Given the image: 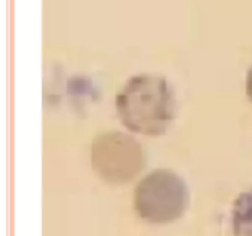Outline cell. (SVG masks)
I'll use <instances>...</instances> for the list:
<instances>
[{
	"instance_id": "obj_3",
	"label": "cell",
	"mask_w": 252,
	"mask_h": 236,
	"mask_svg": "<svg viewBox=\"0 0 252 236\" xmlns=\"http://www.w3.org/2000/svg\"><path fill=\"white\" fill-rule=\"evenodd\" d=\"M91 165L95 174L110 184L130 182L145 166L139 142L122 132H106L94 139Z\"/></svg>"
},
{
	"instance_id": "obj_1",
	"label": "cell",
	"mask_w": 252,
	"mask_h": 236,
	"mask_svg": "<svg viewBox=\"0 0 252 236\" xmlns=\"http://www.w3.org/2000/svg\"><path fill=\"white\" fill-rule=\"evenodd\" d=\"M115 108L128 130L145 137H161L176 116V96L164 76L138 74L116 95Z\"/></svg>"
},
{
	"instance_id": "obj_2",
	"label": "cell",
	"mask_w": 252,
	"mask_h": 236,
	"mask_svg": "<svg viewBox=\"0 0 252 236\" xmlns=\"http://www.w3.org/2000/svg\"><path fill=\"white\" fill-rule=\"evenodd\" d=\"M133 202L135 213L142 220L160 225L174 223L189 208V186L172 170L158 169L138 182Z\"/></svg>"
},
{
	"instance_id": "obj_5",
	"label": "cell",
	"mask_w": 252,
	"mask_h": 236,
	"mask_svg": "<svg viewBox=\"0 0 252 236\" xmlns=\"http://www.w3.org/2000/svg\"><path fill=\"white\" fill-rule=\"evenodd\" d=\"M246 93L252 102V66L249 69L248 75H246Z\"/></svg>"
},
{
	"instance_id": "obj_4",
	"label": "cell",
	"mask_w": 252,
	"mask_h": 236,
	"mask_svg": "<svg viewBox=\"0 0 252 236\" xmlns=\"http://www.w3.org/2000/svg\"><path fill=\"white\" fill-rule=\"evenodd\" d=\"M233 236H252V187L239 194L231 208Z\"/></svg>"
}]
</instances>
